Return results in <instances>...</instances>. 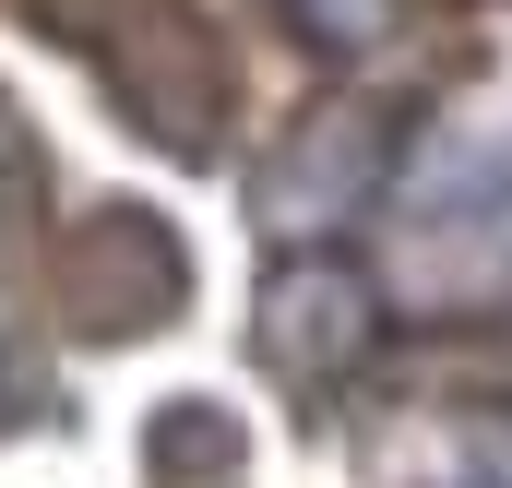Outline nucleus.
Segmentation results:
<instances>
[{"label": "nucleus", "instance_id": "1", "mask_svg": "<svg viewBox=\"0 0 512 488\" xmlns=\"http://www.w3.org/2000/svg\"><path fill=\"white\" fill-rule=\"evenodd\" d=\"M393 286L405 298H501L512 286V155L465 143V155L429 167V191H405Z\"/></svg>", "mask_w": 512, "mask_h": 488}, {"label": "nucleus", "instance_id": "2", "mask_svg": "<svg viewBox=\"0 0 512 488\" xmlns=\"http://www.w3.org/2000/svg\"><path fill=\"white\" fill-rule=\"evenodd\" d=\"M370 334H382V298L334 250H310V262H286L262 286V358L286 369V381H346V369L370 358Z\"/></svg>", "mask_w": 512, "mask_h": 488}, {"label": "nucleus", "instance_id": "3", "mask_svg": "<svg viewBox=\"0 0 512 488\" xmlns=\"http://www.w3.org/2000/svg\"><path fill=\"white\" fill-rule=\"evenodd\" d=\"M382 143H393V131L370 120V108H322V120L298 131V155H274L262 215H286V227H334V215H358L370 179H382Z\"/></svg>", "mask_w": 512, "mask_h": 488}, {"label": "nucleus", "instance_id": "4", "mask_svg": "<svg viewBox=\"0 0 512 488\" xmlns=\"http://www.w3.org/2000/svg\"><path fill=\"white\" fill-rule=\"evenodd\" d=\"M286 24L310 48H382L393 36V0H286Z\"/></svg>", "mask_w": 512, "mask_h": 488}]
</instances>
